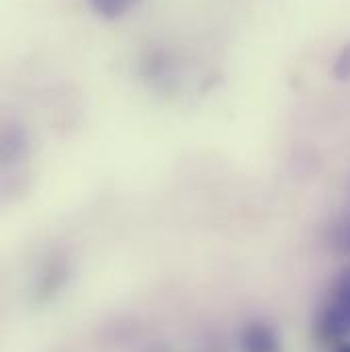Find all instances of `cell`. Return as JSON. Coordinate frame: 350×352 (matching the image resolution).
<instances>
[{
    "label": "cell",
    "mask_w": 350,
    "mask_h": 352,
    "mask_svg": "<svg viewBox=\"0 0 350 352\" xmlns=\"http://www.w3.org/2000/svg\"><path fill=\"white\" fill-rule=\"evenodd\" d=\"M322 318L326 320V324L342 334V336H349L350 334V264L344 266L332 289H330V299L328 303L324 305V309L320 311Z\"/></svg>",
    "instance_id": "obj_1"
},
{
    "label": "cell",
    "mask_w": 350,
    "mask_h": 352,
    "mask_svg": "<svg viewBox=\"0 0 350 352\" xmlns=\"http://www.w3.org/2000/svg\"><path fill=\"white\" fill-rule=\"evenodd\" d=\"M242 352H281V340L266 322H250L240 334Z\"/></svg>",
    "instance_id": "obj_2"
},
{
    "label": "cell",
    "mask_w": 350,
    "mask_h": 352,
    "mask_svg": "<svg viewBox=\"0 0 350 352\" xmlns=\"http://www.w3.org/2000/svg\"><path fill=\"white\" fill-rule=\"evenodd\" d=\"M140 0H88V4L107 19H117L121 14H125L129 8H133Z\"/></svg>",
    "instance_id": "obj_3"
},
{
    "label": "cell",
    "mask_w": 350,
    "mask_h": 352,
    "mask_svg": "<svg viewBox=\"0 0 350 352\" xmlns=\"http://www.w3.org/2000/svg\"><path fill=\"white\" fill-rule=\"evenodd\" d=\"M334 76L338 80H349L350 78V43L342 50V54L338 56V60L334 64Z\"/></svg>",
    "instance_id": "obj_4"
},
{
    "label": "cell",
    "mask_w": 350,
    "mask_h": 352,
    "mask_svg": "<svg viewBox=\"0 0 350 352\" xmlns=\"http://www.w3.org/2000/svg\"><path fill=\"white\" fill-rule=\"evenodd\" d=\"M338 246H342V250H347L350 252V221L347 226H342V230H340V236H338V242H336Z\"/></svg>",
    "instance_id": "obj_5"
},
{
    "label": "cell",
    "mask_w": 350,
    "mask_h": 352,
    "mask_svg": "<svg viewBox=\"0 0 350 352\" xmlns=\"http://www.w3.org/2000/svg\"><path fill=\"white\" fill-rule=\"evenodd\" d=\"M334 352H350V344L349 342H342V344H338V346H336V351Z\"/></svg>",
    "instance_id": "obj_6"
}]
</instances>
